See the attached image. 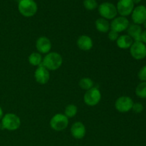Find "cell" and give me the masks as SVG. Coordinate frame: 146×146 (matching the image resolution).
Segmentation results:
<instances>
[{
	"instance_id": "6da1fadb",
	"label": "cell",
	"mask_w": 146,
	"mask_h": 146,
	"mask_svg": "<svg viewBox=\"0 0 146 146\" xmlns=\"http://www.w3.org/2000/svg\"><path fill=\"white\" fill-rule=\"evenodd\" d=\"M63 58L57 52H49L43 58L42 64L48 71H56L61 66Z\"/></svg>"
},
{
	"instance_id": "7a4b0ae2",
	"label": "cell",
	"mask_w": 146,
	"mask_h": 146,
	"mask_svg": "<svg viewBox=\"0 0 146 146\" xmlns=\"http://www.w3.org/2000/svg\"><path fill=\"white\" fill-rule=\"evenodd\" d=\"M18 10L24 17H32L38 11V6L34 0H19Z\"/></svg>"
},
{
	"instance_id": "3957f363",
	"label": "cell",
	"mask_w": 146,
	"mask_h": 146,
	"mask_svg": "<svg viewBox=\"0 0 146 146\" xmlns=\"http://www.w3.org/2000/svg\"><path fill=\"white\" fill-rule=\"evenodd\" d=\"M1 128L9 131H14L19 129L21 125V119L16 114L8 113L1 118Z\"/></svg>"
},
{
	"instance_id": "277c9868",
	"label": "cell",
	"mask_w": 146,
	"mask_h": 146,
	"mask_svg": "<svg viewBox=\"0 0 146 146\" xmlns=\"http://www.w3.org/2000/svg\"><path fill=\"white\" fill-rule=\"evenodd\" d=\"M98 11L100 16L107 20H113L118 14L116 7L113 4L108 1L101 3L98 7Z\"/></svg>"
},
{
	"instance_id": "5b68a950",
	"label": "cell",
	"mask_w": 146,
	"mask_h": 146,
	"mask_svg": "<svg viewBox=\"0 0 146 146\" xmlns=\"http://www.w3.org/2000/svg\"><path fill=\"white\" fill-rule=\"evenodd\" d=\"M68 118L63 113L55 114L50 120V126L54 131H62L68 127Z\"/></svg>"
},
{
	"instance_id": "8992f818",
	"label": "cell",
	"mask_w": 146,
	"mask_h": 146,
	"mask_svg": "<svg viewBox=\"0 0 146 146\" xmlns=\"http://www.w3.org/2000/svg\"><path fill=\"white\" fill-rule=\"evenodd\" d=\"M101 100V93L98 88L93 87L86 91L84 96V101L88 106H95L98 105Z\"/></svg>"
},
{
	"instance_id": "52a82bcc",
	"label": "cell",
	"mask_w": 146,
	"mask_h": 146,
	"mask_svg": "<svg viewBox=\"0 0 146 146\" xmlns=\"http://www.w3.org/2000/svg\"><path fill=\"white\" fill-rule=\"evenodd\" d=\"M133 101L132 98L127 96H122L117 98L115 102V108L118 112L127 113L132 110L133 106Z\"/></svg>"
},
{
	"instance_id": "ba28073f",
	"label": "cell",
	"mask_w": 146,
	"mask_h": 146,
	"mask_svg": "<svg viewBox=\"0 0 146 146\" xmlns=\"http://www.w3.org/2000/svg\"><path fill=\"white\" fill-rule=\"evenodd\" d=\"M130 53L134 59H143L146 57V46L142 41H133L130 48Z\"/></svg>"
},
{
	"instance_id": "9c48e42d",
	"label": "cell",
	"mask_w": 146,
	"mask_h": 146,
	"mask_svg": "<svg viewBox=\"0 0 146 146\" xmlns=\"http://www.w3.org/2000/svg\"><path fill=\"white\" fill-rule=\"evenodd\" d=\"M134 5L132 0H118L116 5L118 14L125 17L131 15L134 9Z\"/></svg>"
},
{
	"instance_id": "30bf717a",
	"label": "cell",
	"mask_w": 146,
	"mask_h": 146,
	"mask_svg": "<svg viewBox=\"0 0 146 146\" xmlns=\"http://www.w3.org/2000/svg\"><path fill=\"white\" fill-rule=\"evenodd\" d=\"M130 25L129 20L125 17H116L110 23L111 30L115 31L118 34L128 29Z\"/></svg>"
},
{
	"instance_id": "8fae6325",
	"label": "cell",
	"mask_w": 146,
	"mask_h": 146,
	"mask_svg": "<svg viewBox=\"0 0 146 146\" xmlns=\"http://www.w3.org/2000/svg\"><path fill=\"white\" fill-rule=\"evenodd\" d=\"M133 24L141 25L146 21V7L144 5L137 6L131 14Z\"/></svg>"
},
{
	"instance_id": "7c38bea8",
	"label": "cell",
	"mask_w": 146,
	"mask_h": 146,
	"mask_svg": "<svg viewBox=\"0 0 146 146\" xmlns=\"http://www.w3.org/2000/svg\"><path fill=\"white\" fill-rule=\"evenodd\" d=\"M34 78L38 84L44 85V84H47L50 79L49 71L43 65L39 66L35 70Z\"/></svg>"
},
{
	"instance_id": "4fadbf2b",
	"label": "cell",
	"mask_w": 146,
	"mask_h": 146,
	"mask_svg": "<svg viewBox=\"0 0 146 146\" xmlns=\"http://www.w3.org/2000/svg\"><path fill=\"white\" fill-rule=\"evenodd\" d=\"M52 47L51 41L46 36H40L36 41V48L40 54H47L50 52Z\"/></svg>"
},
{
	"instance_id": "5bb4252c",
	"label": "cell",
	"mask_w": 146,
	"mask_h": 146,
	"mask_svg": "<svg viewBox=\"0 0 146 146\" xmlns=\"http://www.w3.org/2000/svg\"><path fill=\"white\" fill-rule=\"evenodd\" d=\"M86 133V126L83 123L75 122L71 127V134L76 139H82L84 138Z\"/></svg>"
},
{
	"instance_id": "9a60e30c",
	"label": "cell",
	"mask_w": 146,
	"mask_h": 146,
	"mask_svg": "<svg viewBox=\"0 0 146 146\" xmlns=\"http://www.w3.org/2000/svg\"><path fill=\"white\" fill-rule=\"evenodd\" d=\"M78 48L84 51H90L93 48L94 42L92 38L87 35H81L78 38L76 41Z\"/></svg>"
},
{
	"instance_id": "2e32d148",
	"label": "cell",
	"mask_w": 146,
	"mask_h": 146,
	"mask_svg": "<svg viewBox=\"0 0 146 146\" xmlns=\"http://www.w3.org/2000/svg\"><path fill=\"white\" fill-rule=\"evenodd\" d=\"M127 31H128V35L130 36L134 41H141V36L143 30L141 25L135 24H130L128 29H127Z\"/></svg>"
},
{
	"instance_id": "e0dca14e",
	"label": "cell",
	"mask_w": 146,
	"mask_h": 146,
	"mask_svg": "<svg viewBox=\"0 0 146 146\" xmlns=\"http://www.w3.org/2000/svg\"><path fill=\"white\" fill-rule=\"evenodd\" d=\"M133 43V39L128 34L119 36L116 40L117 46L121 49H128L131 48V45Z\"/></svg>"
},
{
	"instance_id": "ac0fdd59",
	"label": "cell",
	"mask_w": 146,
	"mask_h": 146,
	"mask_svg": "<svg viewBox=\"0 0 146 146\" xmlns=\"http://www.w3.org/2000/svg\"><path fill=\"white\" fill-rule=\"evenodd\" d=\"M95 26L96 29L101 33H108L111 30V26L108 20L102 17L96 19L95 21Z\"/></svg>"
},
{
	"instance_id": "d6986e66",
	"label": "cell",
	"mask_w": 146,
	"mask_h": 146,
	"mask_svg": "<svg viewBox=\"0 0 146 146\" xmlns=\"http://www.w3.org/2000/svg\"><path fill=\"white\" fill-rule=\"evenodd\" d=\"M29 63L33 66H39L42 64V56L38 52H33L29 56Z\"/></svg>"
},
{
	"instance_id": "ffe728a7",
	"label": "cell",
	"mask_w": 146,
	"mask_h": 146,
	"mask_svg": "<svg viewBox=\"0 0 146 146\" xmlns=\"http://www.w3.org/2000/svg\"><path fill=\"white\" fill-rule=\"evenodd\" d=\"M78 85L82 89L85 90V91H88V90L94 87V83L91 78H88V77H84V78L80 79Z\"/></svg>"
},
{
	"instance_id": "44dd1931",
	"label": "cell",
	"mask_w": 146,
	"mask_h": 146,
	"mask_svg": "<svg viewBox=\"0 0 146 146\" xmlns=\"http://www.w3.org/2000/svg\"><path fill=\"white\" fill-rule=\"evenodd\" d=\"M78 113V108L74 104H69L67 106L64 110V115L68 118H74Z\"/></svg>"
},
{
	"instance_id": "7402d4cb",
	"label": "cell",
	"mask_w": 146,
	"mask_h": 146,
	"mask_svg": "<svg viewBox=\"0 0 146 146\" xmlns=\"http://www.w3.org/2000/svg\"><path fill=\"white\" fill-rule=\"evenodd\" d=\"M135 94L141 98H146V81L141 82L135 88Z\"/></svg>"
},
{
	"instance_id": "603a6c76",
	"label": "cell",
	"mask_w": 146,
	"mask_h": 146,
	"mask_svg": "<svg viewBox=\"0 0 146 146\" xmlns=\"http://www.w3.org/2000/svg\"><path fill=\"white\" fill-rule=\"evenodd\" d=\"M83 4L86 9L88 11H94L98 7L96 0H84Z\"/></svg>"
},
{
	"instance_id": "cb8c5ba5",
	"label": "cell",
	"mask_w": 146,
	"mask_h": 146,
	"mask_svg": "<svg viewBox=\"0 0 146 146\" xmlns=\"http://www.w3.org/2000/svg\"><path fill=\"white\" fill-rule=\"evenodd\" d=\"M138 78H139L142 82L146 81V65L143 66L142 68L140 69V71H138Z\"/></svg>"
},
{
	"instance_id": "d4e9b609",
	"label": "cell",
	"mask_w": 146,
	"mask_h": 146,
	"mask_svg": "<svg viewBox=\"0 0 146 146\" xmlns=\"http://www.w3.org/2000/svg\"><path fill=\"white\" fill-rule=\"evenodd\" d=\"M144 109V107L143 106V104H141V103H134L133 106L132 110L134 113H140L142 112Z\"/></svg>"
},
{
	"instance_id": "484cf974",
	"label": "cell",
	"mask_w": 146,
	"mask_h": 146,
	"mask_svg": "<svg viewBox=\"0 0 146 146\" xmlns=\"http://www.w3.org/2000/svg\"><path fill=\"white\" fill-rule=\"evenodd\" d=\"M108 36L110 41H116L118 38L119 37V34L118 32L113 30H110L108 32Z\"/></svg>"
},
{
	"instance_id": "4316f807",
	"label": "cell",
	"mask_w": 146,
	"mask_h": 146,
	"mask_svg": "<svg viewBox=\"0 0 146 146\" xmlns=\"http://www.w3.org/2000/svg\"><path fill=\"white\" fill-rule=\"evenodd\" d=\"M141 41H142L143 44H146V29L145 31H142V34H141Z\"/></svg>"
},
{
	"instance_id": "83f0119b",
	"label": "cell",
	"mask_w": 146,
	"mask_h": 146,
	"mask_svg": "<svg viewBox=\"0 0 146 146\" xmlns=\"http://www.w3.org/2000/svg\"><path fill=\"white\" fill-rule=\"evenodd\" d=\"M3 116H4V112H3V109L1 108V107L0 106V120H1Z\"/></svg>"
},
{
	"instance_id": "f1b7e54d",
	"label": "cell",
	"mask_w": 146,
	"mask_h": 146,
	"mask_svg": "<svg viewBox=\"0 0 146 146\" xmlns=\"http://www.w3.org/2000/svg\"><path fill=\"white\" fill-rule=\"evenodd\" d=\"M132 1H133V2L134 3V4H139V3L141 2L142 0H132Z\"/></svg>"
},
{
	"instance_id": "f546056e",
	"label": "cell",
	"mask_w": 146,
	"mask_h": 146,
	"mask_svg": "<svg viewBox=\"0 0 146 146\" xmlns=\"http://www.w3.org/2000/svg\"><path fill=\"white\" fill-rule=\"evenodd\" d=\"M143 24V27H144V28H145V29H146V21H145V22H144Z\"/></svg>"
},
{
	"instance_id": "4dcf8cb0",
	"label": "cell",
	"mask_w": 146,
	"mask_h": 146,
	"mask_svg": "<svg viewBox=\"0 0 146 146\" xmlns=\"http://www.w3.org/2000/svg\"><path fill=\"white\" fill-rule=\"evenodd\" d=\"M1 123H0V129H1Z\"/></svg>"
}]
</instances>
